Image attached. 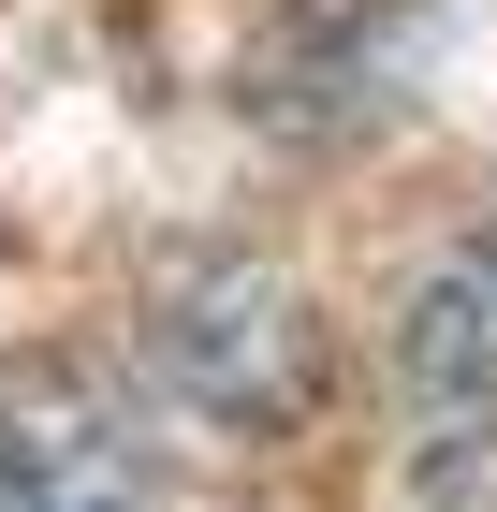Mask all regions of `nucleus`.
I'll use <instances>...</instances> for the list:
<instances>
[{
    "label": "nucleus",
    "mask_w": 497,
    "mask_h": 512,
    "mask_svg": "<svg viewBox=\"0 0 497 512\" xmlns=\"http://www.w3.org/2000/svg\"><path fill=\"white\" fill-rule=\"evenodd\" d=\"M147 366L205 425H307L322 395V322L264 249H176L147 278Z\"/></svg>",
    "instance_id": "1"
},
{
    "label": "nucleus",
    "mask_w": 497,
    "mask_h": 512,
    "mask_svg": "<svg viewBox=\"0 0 497 512\" xmlns=\"http://www.w3.org/2000/svg\"><path fill=\"white\" fill-rule=\"evenodd\" d=\"M147 439L74 352H0V512H147Z\"/></svg>",
    "instance_id": "2"
},
{
    "label": "nucleus",
    "mask_w": 497,
    "mask_h": 512,
    "mask_svg": "<svg viewBox=\"0 0 497 512\" xmlns=\"http://www.w3.org/2000/svg\"><path fill=\"white\" fill-rule=\"evenodd\" d=\"M395 381H410V410H497V235H468L395 308Z\"/></svg>",
    "instance_id": "3"
}]
</instances>
